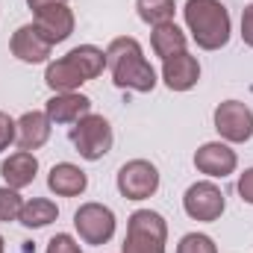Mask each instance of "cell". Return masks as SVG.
<instances>
[{
	"label": "cell",
	"mask_w": 253,
	"mask_h": 253,
	"mask_svg": "<svg viewBox=\"0 0 253 253\" xmlns=\"http://www.w3.org/2000/svg\"><path fill=\"white\" fill-rule=\"evenodd\" d=\"M215 129L224 141L245 144L253 138V112L242 100H224L215 106Z\"/></svg>",
	"instance_id": "obj_6"
},
{
	"label": "cell",
	"mask_w": 253,
	"mask_h": 253,
	"mask_svg": "<svg viewBox=\"0 0 253 253\" xmlns=\"http://www.w3.org/2000/svg\"><path fill=\"white\" fill-rule=\"evenodd\" d=\"M0 174H3V180H6L9 189L21 191V189H27V186H33V180L39 174V159H36L33 150H18V153H12L0 165Z\"/></svg>",
	"instance_id": "obj_15"
},
{
	"label": "cell",
	"mask_w": 253,
	"mask_h": 253,
	"mask_svg": "<svg viewBox=\"0 0 253 253\" xmlns=\"http://www.w3.org/2000/svg\"><path fill=\"white\" fill-rule=\"evenodd\" d=\"M44 112L53 124H77L91 112V100L77 91H59L44 103Z\"/></svg>",
	"instance_id": "obj_13"
},
{
	"label": "cell",
	"mask_w": 253,
	"mask_h": 253,
	"mask_svg": "<svg viewBox=\"0 0 253 253\" xmlns=\"http://www.w3.org/2000/svg\"><path fill=\"white\" fill-rule=\"evenodd\" d=\"M239 194H242L245 203H251L253 206V168H248V171L239 177Z\"/></svg>",
	"instance_id": "obj_27"
},
{
	"label": "cell",
	"mask_w": 253,
	"mask_h": 253,
	"mask_svg": "<svg viewBox=\"0 0 253 253\" xmlns=\"http://www.w3.org/2000/svg\"><path fill=\"white\" fill-rule=\"evenodd\" d=\"M6 251V242H3V236H0V253Z\"/></svg>",
	"instance_id": "obj_29"
},
{
	"label": "cell",
	"mask_w": 253,
	"mask_h": 253,
	"mask_svg": "<svg viewBox=\"0 0 253 253\" xmlns=\"http://www.w3.org/2000/svg\"><path fill=\"white\" fill-rule=\"evenodd\" d=\"M50 47H53V44H47V42L39 36V30H36L33 24H24V27H18V30L12 33V42H9V50H12V56H15V59H21V62H27V65L47 62V56H50Z\"/></svg>",
	"instance_id": "obj_12"
},
{
	"label": "cell",
	"mask_w": 253,
	"mask_h": 253,
	"mask_svg": "<svg viewBox=\"0 0 253 253\" xmlns=\"http://www.w3.org/2000/svg\"><path fill=\"white\" fill-rule=\"evenodd\" d=\"M21 209H24V200H21L18 189L3 186V189H0V221H3V224L18 221V218H21Z\"/></svg>",
	"instance_id": "obj_22"
},
{
	"label": "cell",
	"mask_w": 253,
	"mask_h": 253,
	"mask_svg": "<svg viewBox=\"0 0 253 253\" xmlns=\"http://www.w3.org/2000/svg\"><path fill=\"white\" fill-rule=\"evenodd\" d=\"M50 126L53 121L47 118V112H24L21 118H18V147L21 150H39V147H44L47 144V138H50Z\"/></svg>",
	"instance_id": "obj_14"
},
{
	"label": "cell",
	"mask_w": 253,
	"mask_h": 253,
	"mask_svg": "<svg viewBox=\"0 0 253 253\" xmlns=\"http://www.w3.org/2000/svg\"><path fill=\"white\" fill-rule=\"evenodd\" d=\"M44 83L59 94V91H77V88H80L83 83H88V80H85V74L77 68V62H74L71 56H62V59H56V62L47 65Z\"/></svg>",
	"instance_id": "obj_17"
},
{
	"label": "cell",
	"mask_w": 253,
	"mask_h": 253,
	"mask_svg": "<svg viewBox=\"0 0 253 253\" xmlns=\"http://www.w3.org/2000/svg\"><path fill=\"white\" fill-rule=\"evenodd\" d=\"M85 186H88V177L74 162H59L47 174V189L53 194H59V197H77V194L85 191Z\"/></svg>",
	"instance_id": "obj_16"
},
{
	"label": "cell",
	"mask_w": 253,
	"mask_h": 253,
	"mask_svg": "<svg viewBox=\"0 0 253 253\" xmlns=\"http://www.w3.org/2000/svg\"><path fill=\"white\" fill-rule=\"evenodd\" d=\"M224 206H227L224 191L218 189L212 180H200V183L189 186L186 197H183V209H186V215L194 218V221H206V224L218 221V218L224 215Z\"/></svg>",
	"instance_id": "obj_8"
},
{
	"label": "cell",
	"mask_w": 253,
	"mask_h": 253,
	"mask_svg": "<svg viewBox=\"0 0 253 253\" xmlns=\"http://www.w3.org/2000/svg\"><path fill=\"white\" fill-rule=\"evenodd\" d=\"M33 27L39 30V36L47 44H62L65 39H71V33H74V12H71L68 3L42 6V9H36Z\"/></svg>",
	"instance_id": "obj_9"
},
{
	"label": "cell",
	"mask_w": 253,
	"mask_h": 253,
	"mask_svg": "<svg viewBox=\"0 0 253 253\" xmlns=\"http://www.w3.org/2000/svg\"><path fill=\"white\" fill-rule=\"evenodd\" d=\"M162 80H165V85L171 91H189L200 80V65L189 50L174 53V56L162 59Z\"/></svg>",
	"instance_id": "obj_11"
},
{
	"label": "cell",
	"mask_w": 253,
	"mask_h": 253,
	"mask_svg": "<svg viewBox=\"0 0 253 253\" xmlns=\"http://www.w3.org/2000/svg\"><path fill=\"white\" fill-rule=\"evenodd\" d=\"M236 165H239L236 150H230V144L224 141H206L194 153V168L206 177H227L236 171Z\"/></svg>",
	"instance_id": "obj_10"
},
{
	"label": "cell",
	"mask_w": 253,
	"mask_h": 253,
	"mask_svg": "<svg viewBox=\"0 0 253 253\" xmlns=\"http://www.w3.org/2000/svg\"><path fill=\"white\" fill-rule=\"evenodd\" d=\"M18 138V121H12L6 112H0V153Z\"/></svg>",
	"instance_id": "obj_25"
},
{
	"label": "cell",
	"mask_w": 253,
	"mask_h": 253,
	"mask_svg": "<svg viewBox=\"0 0 253 253\" xmlns=\"http://www.w3.org/2000/svg\"><path fill=\"white\" fill-rule=\"evenodd\" d=\"M47 253H83V251H80V245L74 242V236L56 233V236L47 242Z\"/></svg>",
	"instance_id": "obj_24"
},
{
	"label": "cell",
	"mask_w": 253,
	"mask_h": 253,
	"mask_svg": "<svg viewBox=\"0 0 253 253\" xmlns=\"http://www.w3.org/2000/svg\"><path fill=\"white\" fill-rule=\"evenodd\" d=\"M74 227L85 245H106L115 236V212L103 203H83L74 212Z\"/></svg>",
	"instance_id": "obj_5"
},
{
	"label": "cell",
	"mask_w": 253,
	"mask_h": 253,
	"mask_svg": "<svg viewBox=\"0 0 253 253\" xmlns=\"http://www.w3.org/2000/svg\"><path fill=\"white\" fill-rule=\"evenodd\" d=\"M159 189V171L147 159H129L118 171V191L126 200H147Z\"/></svg>",
	"instance_id": "obj_7"
},
{
	"label": "cell",
	"mask_w": 253,
	"mask_h": 253,
	"mask_svg": "<svg viewBox=\"0 0 253 253\" xmlns=\"http://www.w3.org/2000/svg\"><path fill=\"white\" fill-rule=\"evenodd\" d=\"M177 253H218V248H215V242H212L209 236H203V233H189V236L180 239Z\"/></svg>",
	"instance_id": "obj_23"
},
{
	"label": "cell",
	"mask_w": 253,
	"mask_h": 253,
	"mask_svg": "<svg viewBox=\"0 0 253 253\" xmlns=\"http://www.w3.org/2000/svg\"><path fill=\"white\" fill-rule=\"evenodd\" d=\"M242 39L248 47H253V3L245 6V12H242Z\"/></svg>",
	"instance_id": "obj_26"
},
{
	"label": "cell",
	"mask_w": 253,
	"mask_h": 253,
	"mask_svg": "<svg viewBox=\"0 0 253 253\" xmlns=\"http://www.w3.org/2000/svg\"><path fill=\"white\" fill-rule=\"evenodd\" d=\"M150 47H153V53L162 56V59H168V56H174V53H183V50H186V33H183L174 21L159 24V27H153V33H150Z\"/></svg>",
	"instance_id": "obj_18"
},
{
	"label": "cell",
	"mask_w": 253,
	"mask_h": 253,
	"mask_svg": "<svg viewBox=\"0 0 253 253\" xmlns=\"http://www.w3.org/2000/svg\"><path fill=\"white\" fill-rule=\"evenodd\" d=\"M135 9H138V18L150 27H159V24H168L174 21V0H135Z\"/></svg>",
	"instance_id": "obj_21"
},
{
	"label": "cell",
	"mask_w": 253,
	"mask_h": 253,
	"mask_svg": "<svg viewBox=\"0 0 253 253\" xmlns=\"http://www.w3.org/2000/svg\"><path fill=\"white\" fill-rule=\"evenodd\" d=\"M106 68L112 71V83L118 88H129V91H153L156 88V71L153 65L144 59L141 44L132 36H121L112 39L106 47Z\"/></svg>",
	"instance_id": "obj_1"
},
{
	"label": "cell",
	"mask_w": 253,
	"mask_h": 253,
	"mask_svg": "<svg viewBox=\"0 0 253 253\" xmlns=\"http://www.w3.org/2000/svg\"><path fill=\"white\" fill-rule=\"evenodd\" d=\"M59 218V206L47 197H33V200H24V209H21V224L27 230H42L47 224H53Z\"/></svg>",
	"instance_id": "obj_19"
},
{
	"label": "cell",
	"mask_w": 253,
	"mask_h": 253,
	"mask_svg": "<svg viewBox=\"0 0 253 253\" xmlns=\"http://www.w3.org/2000/svg\"><path fill=\"white\" fill-rule=\"evenodd\" d=\"M77 68L85 74V80H97L100 74H103V68H106V53L100 50V47H94V44H80V47H74L71 53H68Z\"/></svg>",
	"instance_id": "obj_20"
},
{
	"label": "cell",
	"mask_w": 253,
	"mask_h": 253,
	"mask_svg": "<svg viewBox=\"0 0 253 253\" xmlns=\"http://www.w3.org/2000/svg\"><path fill=\"white\" fill-rule=\"evenodd\" d=\"M168 224L153 209H135L126 221V239L121 253H165Z\"/></svg>",
	"instance_id": "obj_3"
},
{
	"label": "cell",
	"mask_w": 253,
	"mask_h": 253,
	"mask_svg": "<svg viewBox=\"0 0 253 253\" xmlns=\"http://www.w3.org/2000/svg\"><path fill=\"white\" fill-rule=\"evenodd\" d=\"M50 3H68V0H27V6L36 12V9H42V6H50Z\"/></svg>",
	"instance_id": "obj_28"
},
{
	"label": "cell",
	"mask_w": 253,
	"mask_h": 253,
	"mask_svg": "<svg viewBox=\"0 0 253 253\" xmlns=\"http://www.w3.org/2000/svg\"><path fill=\"white\" fill-rule=\"evenodd\" d=\"M68 138H71V144L77 147V153H80L83 159H88V162L103 159V156L112 150V141H115L112 124H109L103 115H94V112H88L85 118H80L77 124L71 126Z\"/></svg>",
	"instance_id": "obj_4"
},
{
	"label": "cell",
	"mask_w": 253,
	"mask_h": 253,
	"mask_svg": "<svg viewBox=\"0 0 253 253\" xmlns=\"http://www.w3.org/2000/svg\"><path fill=\"white\" fill-rule=\"evenodd\" d=\"M186 27L200 50H221L230 42V12L221 0H189L186 9Z\"/></svg>",
	"instance_id": "obj_2"
}]
</instances>
